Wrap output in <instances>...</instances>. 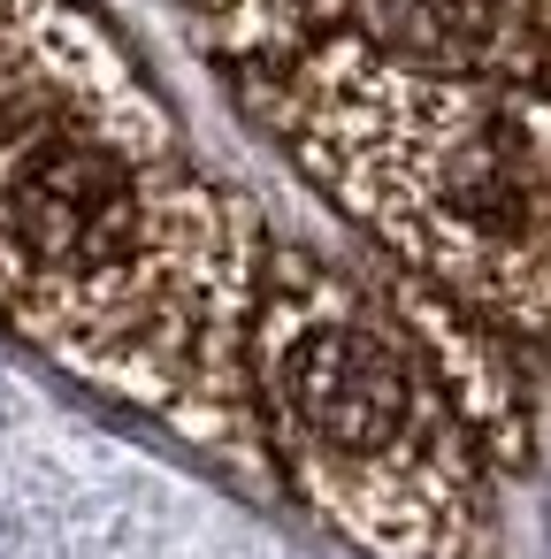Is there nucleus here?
Listing matches in <instances>:
<instances>
[{"label": "nucleus", "instance_id": "2", "mask_svg": "<svg viewBox=\"0 0 551 559\" xmlns=\"http://www.w3.org/2000/svg\"><path fill=\"white\" fill-rule=\"evenodd\" d=\"M520 192H528V177H520V162H513L505 139H475L452 162V185H444V200L459 215H475L482 230H513L520 223Z\"/></svg>", "mask_w": 551, "mask_h": 559}, {"label": "nucleus", "instance_id": "1", "mask_svg": "<svg viewBox=\"0 0 551 559\" xmlns=\"http://www.w3.org/2000/svg\"><path fill=\"white\" fill-rule=\"evenodd\" d=\"M284 414L307 444L337 452V460H383L406 429H414V376L406 360L368 337V330H345V322H322L307 330L284 368Z\"/></svg>", "mask_w": 551, "mask_h": 559}, {"label": "nucleus", "instance_id": "3", "mask_svg": "<svg viewBox=\"0 0 551 559\" xmlns=\"http://www.w3.org/2000/svg\"><path fill=\"white\" fill-rule=\"evenodd\" d=\"M391 16L414 47H475L498 24V0H391Z\"/></svg>", "mask_w": 551, "mask_h": 559}]
</instances>
